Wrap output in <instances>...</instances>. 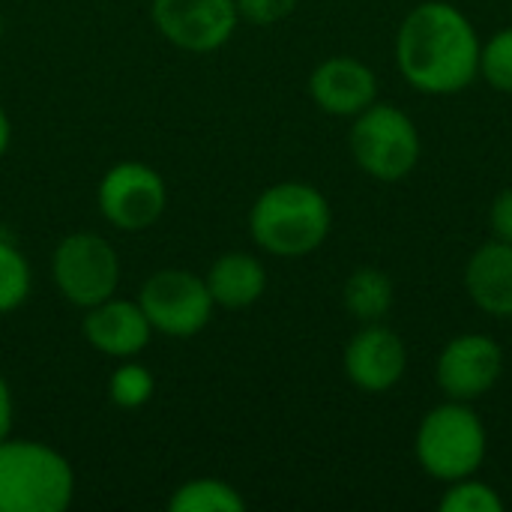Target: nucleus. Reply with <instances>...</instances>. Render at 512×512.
<instances>
[{
    "mask_svg": "<svg viewBox=\"0 0 512 512\" xmlns=\"http://www.w3.org/2000/svg\"><path fill=\"white\" fill-rule=\"evenodd\" d=\"M342 366L348 381L363 393H387L393 390L408 369V351L396 330L381 321L363 324L345 345Z\"/></svg>",
    "mask_w": 512,
    "mask_h": 512,
    "instance_id": "obj_11",
    "label": "nucleus"
},
{
    "mask_svg": "<svg viewBox=\"0 0 512 512\" xmlns=\"http://www.w3.org/2000/svg\"><path fill=\"white\" fill-rule=\"evenodd\" d=\"M414 453L420 468L438 483L474 477L489 453V435L471 402L447 399L435 405L417 429Z\"/></svg>",
    "mask_w": 512,
    "mask_h": 512,
    "instance_id": "obj_4",
    "label": "nucleus"
},
{
    "mask_svg": "<svg viewBox=\"0 0 512 512\" xmlns=\"http://www.w3.org/2000/svg\"><path fill=\"white\" fill-rule=\"evenodd\" d=\"M156 30L177 48L210 54L222 48L240 21L237 0H153Z\"/></svg>",
    "mask_w": 512,
    "mask_h": 512,
    "instance_id": "obj_9",
    "label": "nucleus"
},
{
    "mask_svg": "<svg viewBox=\"0 0 512 512\" xmlns=\"http://www.w3.org/2000/svg\"><path fill=\"white\" fill-rule=\"evenodd\" d=\"M348 144L360 171L381 183L405 180L423 153L417 123L402 108L378 99L354 117Z\"/></svg>",
    "mask_w": 512,
    "mask_h": 512,
    "instance_id": "obj_5",
    "label": "nucleus"
},
{
    "mask_svg": "<svg viewBox=\"0 0 512 512\" xmlns=\"http://www.w3.org/2000/svg\"><path fill=\"white\" fill-rule=\"evenodd\" d=\"M51 276L57 291L72 306L90 309L117 294L120 258L105 237L93 231H75L57 243L51 258Z\"/></svg>",
    "mask_w": 512,
    "mask_h": 512,
    "instance_id": "obj_6",
    "label": "nucleus"
},
{
    "mask_svg": "<svg viewBox=\"0 0 512 512\" xmlns=\"http://www.w3.org/2000/svg\"><path fill=\"white\" fill-rule=\"evenodd\" d=\"M81 333L93 351L114 360H129L150 345L153 327L138 300L108 297L87 309Z\"/></svg>",
    "mask_w": 512,
    "mask_h": 512,
    "instance_id": "obj_13",
    "label": "nucleus"
},
{
    "mask_svg": "<svg viewBox=\"0 0 512 512\" xmlns=\"http://www.w3.org/2000/svg\"><path fill=\"white\" fill-rule=\"evenodd\" d=\"M33 288V270L24 252L0 237V315L15 312L27 303Z\"/></svg>",
    "mask_w": 512,
    "mask_h": 512,
    "instance_id": "obj_18",
    "label": "nucleus"
},
{
    "mask_svg": "<svg viewBox=\"0 0 512 512\" xmlns=\"http://www.w3.org/2000/svg\"><path fill=\"white\" fill-rule=\"evenodd\" d=\"M9 429H12V393L6 378L0 375V441L9 438Z\"/></svg>",
    "mask_w": 512,
    "mask_h": 512,
    "instance_id": "obj_24",
    "label": "nucleus"
},
{
    "mask_svg": "<svg viewBox=\"0 0 512 512\" xmlns=\"http://www.w3.org/2000/svg\"><path fill=\"white\" fill-rule=\"evenodd\" d=\"M489 231L495 240L512 243V186L495 195L489 207Z\"/></svg>",
    "mask_w": 512,
    "mask_h": 512,
    "instance_id": "obj_23",
    "label": "nucleus"
},
{
    "mask_svg": "<svg viewBox=\"0 0 512 512\" xmlns=\"http://www.w3.org/2000/svg\"><path fill=\"white\" fill-rule=\"evenodd\" d=\"M138 303L153 327V333L171 339H189L210 324L216 309L204 276L189 270H156L138 294Z\"/></svg>",
    "mask_w": 512,
    "mask_h": 512,
    "instance_id": "obj_7",
    "label": "nucleus"
},
{
    "mask_svg": "<svg viewBox=\"0 0 512 512\" xmlns=\"http://www.w3.org/2000/svg\"><path fill=\"white\" fill-rule=\"evenodd\" d=\"M96 204L117 231H144L162 219L168 186L162 174L144 162H117L99 180Z\"/></svg>",
    "mask_w": 512,
    "mask_h": 512,
    "instance_id": "obj_8",
    "label": "nucleus"
},
{
    "mask_svg": "<svg viewBox=\"0 0 512 512\" xmlns=\"http://www.w3.org/2000/svg\"><path fill=\"white\" fill-rule=\"evenodd\" d=\"M75 474L63 453L30 438L0 441V512H63Z\"/></svg>",
    "mask_w": 512,
    "mask_h": 512,
    "instance_id": "obj_3",
    "label": "nucleus"
},
{
    "mask_svg": "<svg viewBox=\"0 0 512 512\" xmlns=\"http://www.w3.org/2000/svg\"><path fill=\"white\" fill-rule=\"evenodd\" d=\"M393 300H396L393 279L378 267H357L342 288L345 309L363 324L384 321L393 309Z\"/></svg>",
    "mask_w": 512,
    "mask_h": 512,
    "instance_id": "obj_16",
    "label": "nucleus"
},
{
    "mask_svg": "<svg viewBox=\"0 0 512 512\" xmlns=\"http://www.w3.org/2000/svg\"><path fill=\"white\" fill-rule=\"evenodd\" d=\"M438 507L444 512H504V501L489 483L477 480L474 474V477L450 483Z\"/></svg>",
    "mask_w": 512,
    "mask_h": 512,
    "instance_id": "obj_20",
    "label": "nucleus"
},
{
    "mask_svg": "<svg viewBox=\"0 0 512 512\" xmlns=\"http://www.w3.org/2000/svg\"><path fill=\"white\" fill-rule=\"evenodd\" d=\"M9 141H12V123H9V114L0 108V156L9 150Z\"/></svg>",
    "mask_w": 512,
    "mask_h": 512,
    "instance_id": "obj_25",
    "label": "nucleus"
},
{
    "mask_svg": "<svg viewBox=\"0 0 512 512\" xmlns=\"http://www.w3.org/2000/svg\"><path fill=\"white\" fill-rule=\"evenodd\" d=\"M465 291L480 312L512 318V243L492 237L468 258Z\"/></svg>",
    "mask_w": 512,
    "mask_h": 512,
    "instance_id": "obj_14",
    "label": "nucleus"
},
{
    "mask_svg": "<svg viewBox=\"0 0 512 512\" xmlns=\"http://www.w3.org/2000/svg\"><path fill=\"white\" fill-rule=\"evenodd\" d=\"M333 210L321 189L285 180L264 189L249 210V234L258 249L276 258H306L324 246Z\"/></svg>",
    "mask_w": 512,
    "mask_h": 512,
    "instance_id": "obj_2",
    "label": "nucleus"
},
{
    "mask_svg": "<svg viewBox=\"0 0 512 512\" xmlns=\"http://www.w3.org/2000/svg\"><path fill=\"white\" fill-rule=\"evenodd\" d=\"M300 0H237L240 18L252 24H276L297 9Z\"/></svg>",
    "mask_w": 512,
    "mask_h": 512,
    "instance_id": "obj_22",
    "label": "nucleus"
},
{
    "mask_svg": "<svg viewBox=\"0 0 512 512\" xmlns=\"http://www.w3.org/2000/svg\"><path fill=\"white\" fill-rule=\"evenodd\" d=\"M504 375V351L486 333H462L444 345L435 363V384L447 399L477 402Z\"/></svg>",
    "mask_w": 512,
    "mask_h": 512,
    "instance_id": "obj_10",
    "label": "nucleus"
},
{
    "mask_svg": "<svg viewBox=\"0 0 512 512\" xmlns=\"http://www.w3.org/2000/svg\"><path fill=\"white\" fill-rule=\"evenodd\" d=\"M480 75L501 93H512V27H501L480 48Z\"/></svg>",
    "mask_w": 512,
    "mask_h": 512,
    "instance_id": "obj_21",
    "label": "nucleus"
},
{
    "mask_svg": "<svg viewBox=\"0 0 512 512\" xmlns=\"http://www.w3.org/2000/svg\"><path fill=\"white\" fill-rule=\"evenodd\" d=\"M153 393H156V381H153L150 369L141 363H123L108 378V399H111V405H117L123 411H135V408L147 405L153 399Z\"/></svg>",
    "mask_w": 512,
    "mask_h": 512,
    "instance_id": "obj_19",
    "label": "nucleus"
},
{
    "mask_svg": "<svg viewBox=\"0 0 512 512\" xmlns=\"http://www.w3.org/2000/svg\"><path fill=\"white\" fill-rule=\"evenodd\" d=\"M480 33L471 18L447 0L417 3L396 33V66L426 96H453L480 75Z\"/></svg>",
    "mask_w": 512,
    "mask_h": 512,
    "instance_id": "obj_1",
    "label": "nucleus"
},
{
    "mask_svg": "<svg viewBox=\"0 0 512 512\" xmlns=\"http://www.w3.org/2000/svg\"><path fill=\"white\" fill-rule=\"evenodd\" d=\"M312 102L333 117H357L378 99V75L357 57L336 54L309 75Z\"/></svg>",
    "mask_w": 512,
    "mask_h": 512,
    "instance_id": "obj_12",
    "label": "nucleus"
},
{
    "mask_svg": "<svg viewBox=\"0 0 512 512\" xmlns=\"http://www.w3.org/2000/svg\"><path fill=\"white\" fill-rule=\"evenodd\" d=\"M0 39H3V18H0Z\"/></svg>",
    "mask_w": 512,
    "mask_h": 512,
    "instance_id": "obj_26",
    "label": "nucleus"
},
{
    "mask_svg": "<svg viewBox=\"0 0 512 512\" xmlns=\"http://www.w3.org/2000/svg\"><path fill=\"white\" fill-rule=\"evenodd\" d=\"M171 512H243V495L219 477H195L174 489L168 498Z\"/></svg>",
    "mask_w": 512,
    "mask_h": 512,
    "instance_id": "obj_17",
    "label": "nucleus"
},
{
    "mask_svg": "<svg viewBox=\"0 0 512 512\" xmlns=\"http://www.w3.org/2000/svg\"><path fill=\"white\" fill-rule=\"evenodd\" d=\"M204 282L216 306L249 309L267 291V270L249 252H225L210 264Z\"/></svg>",
    "mask_w": 512,
    "mask_h": 512,
    "instance_id": "obj_15",
    "label": "nucleus"
}]
</instances>
